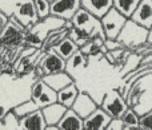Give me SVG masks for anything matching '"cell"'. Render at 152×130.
<instances>
[{
    "label": "cell",
    "mask_w": 152,
    "mask_h": 130,
    "mask_svg": "<svg viewBox=\"0 0 152 130\" xmlns=\"http://www.w3.org/2000/svg\"><path fill=\"white\" fill-rule=\"evenodd\" d=\"M18 1L19 0H0V11H3L10 18L12 15L13 10H15V5L18 4Z\"/></svg>",
    "instance_id": "obj_29"
},
{
    "label": "cell",
    "mask_w": 152,
    "mask_h": 130,
    "mask_svg": "<svg viewBox=\"0 0 152 130\" xmlns=\"http://www.w3.org/2000/svg\"><path fill=\"white\" fill-rule=\"evenodd\" d=\"M107 129H113V130H120V129H126L121 118H111L110 123L107 125Z\"/></svg>",
    "instance_id": "obj_32"
},
{
    "label": "cell",
    "mask_w": 152,
    "mask_h": 130,
    "mask_svg": "<svg viewBox=\"0 0 152 130\" xmlns=\"http://www.w3.org/2000/svg\"><path fill=\"white\" fill-rule=\"evenodd\" d=\"M129 19L144 28L152 30V0H140Z\"/></svg>",
    "instance_id": "obj_12"
},
{
    "label": "cell",
    "mask_w": 152,
    "mask_h": 130,
    "mask_svg": "<svg viewBox=\"0 0 152 130\" xmlns=\"http://www.w3.org/2000/svg\"><path fill=\"white\" fill-rule=\"evenodd\" d=\"M24 32L26 28L11 15L8 23L5 24L4 30L0 34V44L7 47H19L20 44H24Z\"/></svg>",
    "instance_id": "obj_3"
},
{
    "label": "cell",
    "mask_w": 152,
    "mask_h": 130,
    "mask_svg": "<svg viewBox=\"0 0 152 130\" xmlns=\"http://www.w3.org/2000/svg\"><path fill=\"white\" fill-rule=\"evenodd\" d=\"M52 50L55 51L58 55H60L63 59L68 61V59L74 55L76 51L79 50V46L76 44V43L68 36V35H67L66 38H63V39H61L60 42H59L58 44L52 48Z\"/></svg>",
    "instance_id": "obj_20"
},
{
    "label": "cell",
    "mask_w": 152,
    "mask_h": 130,
    "mask_svg": "<svg viewBox=\"0 0 152 130\" xmlns=\"http://www.w3.org/2000/svg\"><path fill=\"white\" fill-rule=\"evenodd\" d=\"M64 21L66 20L61 18H58V16H53V15H48L47 18L39 19V20L32 26V28L29 30V31H32L34 34H36L37 36H40L43 40H44L45 36H47L51 31L63 27Z\"/></svg>",
    "instance_id": "obj_9"
},
{
    "label": "cell",
    "mask_w": 152,
    "mask_h": 130,
    "mask_svg": "<svg viewBox=\"0 0 152 130\" xmlns=\"http://www.w3.org/2000/svg\"><path fill=\"white\" fill-rule=\"evenodd\" d=\"M34 4H35V8H36L39 19L47 18L48 15H51L50 13V10H51L50 0H34Z\"/></svg>",
    "instance_id": "obj_27"
},
{
    "label": "cell",
    "mask_w": 152,
    "mask_h": 130,
    "mask_svg": "<svg viewBox=\"0 0 152 130\" xmlns=\"http://www.w3.org/2000/svg\"><path fill=\"white\" fill-rule=\"evenodd\" d=\"M3 122H4V129H19V118L12 110L7 112L3 118Z\"/></svg>",
    "instance_id": "obj_28"
},
{
    "label": "cell",
    "mask_w": 152,
    "mask_h": 130,
    "mask_svg": "<svg viewBox=\"0 0 152 130\" xmlns=\"http://www.w3.org/2000/svg\"><path fill=\"white\" fill-rule=\"evenodd\" d=\"M104 46H105V48H107V51L118 50V48L123 47V46L119 43L118 39H108V38H105V39H104Z\"/></svg>",
    "instance_id": "obj_31"
},
{
    "label": "cell",
    "mask_w": 152,
    "mask_h": 130,
    "mask_svg": "<svg viewBox=\"0 0 152 130\" xmlns=\"http://www.w3.org/2000/svg\"><path fill=\"white\" fill-rule=\"evenodd\" d=\"M111 115L107 112L97 106L91 114H88L86 118H83V129L88 130H104L107 129V125L111 121Z\"/></svg>",
    "instance_id": "obj_10"
},
{
    "label": "cell",
    "mask_w": 152,
    "mask_h": 130,
    "mask_svg": "<svg viewBox=\"0 0 152 130\" xmlns=\"http://www.w3.org/2000/svg\"><path fill=\"white\" fill-rule=\"evenodd\" d=\"M121 121H123L126 129H140L139 125V115L136 114L132 107H128L126 112L121 114Z\"/></svg>",
    "instance_id": "obj_24"
},
{
    "label": "cell",
    "mask_w": 152,
    "mask_h": 130,
    "mask_svg": "<svg viewBox=\"0 0 152 130\" xmlns=\"http://www.w3.org/2000/svg\"><path fill=\"white\" fill-rule=\"evenodd\" d=\"M68 31L69 30H67L66 27H60V28H56L53 30V31H51L50 34L45 36V39L43 40V46H42V51H50L52 50L53 47H55L56 44H58L59 42H60L63 38H66L67 35H68Z\"/></svg>",
    "instance_id": "obj_22"
},
{
    "label": "cell",
    "mask_w": 152,
    "mask_h": 130,
    "mask_svg": "<svg viewBox=\"0 0 152 130\" xmlns=\"http://www.w3.org/2000/svg\"><path fill=\"white\" fill-rule=\"evenodd\" d=\"M8 16L5 15L3 11H0V34H1V31L4 30V27H5V24L8 23Z\"/></svg>",
    "instance_id": "obj_33"
},
{
    "label": "cell",
    "mask_w": 152,
    "mask_h": 130,
    "mask_svg": "<svg viewBox=\"0 0 152 130\" xmlns=\"http://www.w3.org/2000/svg\"><path fill=\"white\" fill-rule=\"evenodd\" d=\"M7 112H8V110L5 109L4 106H1V105H0V120H3V118H4V115L7 114Z\"/></svg>",
    "instance_id": "obj_34"
},
{
    "label": "cell",
    "mask_w": 152,
    "mask_h": 130,
    "mask_svg": "<svg viewBox=\"0 0 152 130\" xmlns=\"http://www.w3.org/2000/svg\"><path fill=\"white\" fill-rule=\"evenodd\" d=\"M0 129H4V122H3V120H0Z\"/></svg>",
    "instance_id": "obj_35"
},
{
    "label": "cell",
    "mask_w": 152,
    "mask_h": 130,
    "mask_svg": "<svg viewBox=\"0 0 152 130\" xmlns=\"http://www.w3.org/2000/svg\"><path fill=\"white\" fill-rule=\"evenodd\" d=\"M79 91L80 90H79V87L76 86L75 82L69 83L68 86H66V87L60 89L58 91V102L64 105L66 107H71L74 105L76 97H77Z\"/></svg>",
    "instance_id": "obj_21"
},
{
    "label": "cell",
    "mask_w": 152,
    "mask_h": 130,
    "mask_svg": "<svg viewBox=\"0 0 152 130\" xmlns=\"http://www.w3.org/2000/svg\"><path fill=\"white\" fill-rule=\"evenodd\" d=\"M12 16L26 28V32H28L32 28V26L39 20L34 0H19L18 4L15 5Z\"/></svg>",
    "instance_id": "obj_2"
},
{
    "label": "cell",
    "mask_w": 152,
    "mask_h": 130,
    "mask_svg": "<svg viewBox=\"0 0 152 130\" xmlns=\"http://www.w3.org/2000/svg\"><path fill=\"white\" fill-rule=\"evenodd\" d=\"M81 7L100 20L113 7V0H81Z\"/></svg>",
    "instance_id": "obj_16"
},
{
    "label": "cell",
    "mask_w": 152,
    "mask_h": 130,
    "mask_svg": "<svg viewBox=\"0 0 152 130\" xmlns=\"http://www.w3.org/2000/svg\"><path fill=\"white\" fill-rule=\"evenodd\" d=\"M37 66L42 69L44 75L53 74V72L64 71L67 69V61L61 58L60 55H58L53 50H50L43 52V55L40 56L39 62H37Z\"/></svg>",
    "instance_id": "obj_7"
},
{
    "label": "cell",
    "mask_w": 152,
    "mask_h": 130,
    "mask_svg": "<svg viewBox=\"0 0 152 130\" xmlns=\"http://www.w3.org/2000/svg\"><path fill=\"white\" fill-rule=\"evenodd\" d=\"M72 109L80 115L81 118H86L88 114H91L95 109L97 107L96 102L92 99V97H89V94L84 93V91H79L77 97H76Z\"/></svg>",
    "instance_id": "obj_14"
},
{
    "label": "cell",
    "mask_w": 152,
    "mask_h": 130,
    "mask_svg": "<svg viewBox=\"0 0 152 130\" xmlns=\"http://www.w3.org/2000/svg\"><path fill=\"white\" fill-rule=\"evenodd\" d=\"M148 35H150V30L137 24L132 19H127L126 24L123 26L120 34L116 39L119 40V43L123 47L134 48L144 44L148 40Z\"/></svg>",
    "instance_id": "obj_1"
},
{
    "label": "cell",
    "mask_w": 152,
    "mask_h": 130,
    "mask_svg": "<svg viewBox=\"0 0 152 130\" xmlns=\"http://www.w3.org/2000/svg\"><path fill=\"white\" fill-rule=\"evenodd\" d=\"M45 120L42 109H37L24 117L19 118V129L24 130H45Z\"/></svg>",
    "instance_id": "obj_13"
},
{
    "label": "cell",
    "mask_w": 152,
    "mask_h": 130,
    "mask_svg": "<svg viewBox=\"0 0 152 130\" xmlns=\"http://www.w3.org/2000/svg\"><path fill=\"white\" fill-rule=\"evenodd\" d=\"M140 0H113V8L118 10L121 15H124L127 19H129L136 10Z\"/></svg>",
    "instance_id": "obj_23"
},
{
    "label": "cell",
    "mask_w": 152,
    "mask_h": 130,
    "mask_svg": "<svg viewBox=\"0 0 152 130\" xmlns=\"http://www.w3.org/2000/svg\"><path fill=\"white\" fill-rule=\"evenodd\" d=\"M50 1H52V0H50Z\"/></svg>",
    "instance_id": "obj_36"
},
{
    "label": "cell",
    "mask_w": 152,
    "mask_h": 130,
    "mask_svg": "<svg viewBox=\"0 0 152 130\" xmlns=\"http://www.w3.org/2000/svg\"><path fill=\"white\" fill-rule=\"evenodd\" d=\"M42 79L44 81L51 89H53L56 93H58L60 89L68 86L69 83L75 82L74 78L71 77V74H69L67 70L59 71V72H53V74H47V75H44Z\"/></svg>",
    "instance_id": "obj_18"
},
{
    "label": "cell",
    "mask_w": 152,
    "mask_h": 130,
    "mask_svg": "<svg viewBox=\"0 0 152 130\" xmlns=\"http://www.w3.org/2000/svg\"><path fill=\"white\" fill-rule=\"evenodd\" d=\"M67 109H68V107H66L64 105L59 103L58 101L51 103V105H47V106H44V107H42V112H43V115H44V120H45L47 126H58L59 121L61 120V117H63V114L66 113Z\"/></svg>",
    "instance_id": "obj_17"
},
{
    "label": "cell",
    "mask_w": 152,
    "mask_h": 130,
    "mask_svg": "<svg viewBox=\"0 0 152 130\" xmlns=\"http://www.w3.org/2000/svg\"><path fill=\"white\" fill-rule=\"evenodd\" d=\"M80 7L81 0H52L50 13L64 20H71L72 16Z\"/></svg>",
    "instance_id": "obj_8"
},
{
    "label": "cell",
    "mask_w": 152,
    "mask_h": 130,
    "mask_svg": "<svg viewBox=\"0 0 152 130\" xmlns=\"http://www.w3.org/2000/svg\"><path fill=\"white\" fill-rule=\"evenodd\" d=\"M59 129H74L81 130L83 129V118L75 112L72 107H68L63 114L61 120L58 123Z\"/></svg>",
    "instance_id": "obj_19"
},
{
    "label": "cell",
    "mask_w": 152,
    "mask_h": 130,
    "mask_svg": "<svg viewBox=\"0 0 152 130\" xmlns=\"http://www.w3.org/2000/svg\"><path fill=\"white\" fill-rule=\"evenodd\" d=\"M139 125L140 129H148L152 130V110L148 113H145L144 115L139 117Z\"/></svg>",
    "instance_id": "obj_30"
},
{
    "label": "cell",
    "mask_w": 152,
    "mask_h": 130,
    "mask_svg": "<svg viewBox=\"0 0 152 130\" xmlns=\"http://www.w3.org/2000/svg\"><path fill=\"white\" fill-rule=\"evenodd\" d=\"M37 109H40V107L37 106V105L35 103V102L32 101V99H28V101L21 102L20 105L15 106V107L12 109V112L15 113L16 117H18V118H21V117H24V115L29 114V113L35 112V110H37Z\"/></svg>",
    "instance_id": "obj_25"
},
{
    "label": "cell",
    "mask_w": 152,
    "mask_h": 130,
    "mask_svg": "<svg viewBox=\"0 0 152 130\" xmlns=\"http://www.w3.org/2000/svg\"><path fill=\"white\" fill-rule=\"evenodd\" d=\"M104 112H107L108 114L112 118H120L121 114L128 109V103H127L126 98L123 97V94L120 93V90L118 89H113V90L108 91L104 95L102 103H100Z\"/></svg>",
    "instance_id": "obj_4"
},
{
    "label": "cell",
    "mask_w": 152,
    "mask_h": 130,
    "mask_svg": "<svg viewBox=\"0 0 152 130\" xmlns=\"http://www.w3.org/2000/svg\"><path fill=\"white\" fill-rule=\"evenodd\" d=\"M31 99L42 109L58 101V93L51 89L42 78H37L31 86Z\"/></svg>",
    "instance_id": "obj_6"
},
{
    "label": "cell",
    "mask_w": 152,
    "mask_h": 130,
    "mask_svg": "<svg viewBox=\"0 0 152 130\" xmlns=\"http://www.w3.org/2000/svg\"><path fill=\"white\" fill-rule=\"evenodd\" d=\"M79 50L84 54L86 56H99V55H105L107 48L104 46V38L100 35H94L91 36L83 46L79 47Z\"/></svg>",
    "instance_id": "obj_15"
},
{
    "label": "cell",
    "mask_w": 152,
    "mask_h": 130,
    "mask_svg": "<svg viewBox=\"0 0 152 130\" xmlns=\"http://www.w3.org/2000/svg\"><path fill=\"white\" fill-rule=\"evenodd\" d=\"M127 18L124 15H121L118 10L111 8L102 19H100V24H102L103 32H104L105 38L108 39H116L120 34L123 26L126 24Z\"/></svg>",
    "instance_id": "obj_5"
},
{
    "label": "cell",
    "mask_w": 152,
    "mask_h": 130,
    "mask_svg": "<svg viewBox=\"0 0 152 130\" xmlns=\"http://www.w3.org/2000/svg\"><path fill=\"white\" fill-rule=\"evenodd\" d=\"M87 59H88V56H86L80 50H77L74 55L67 61V69L66 70L69 71V70H76L81 66H86Z\"/></svg>",
    "instance_id": "obj_26"
},
{
    "label": "cell",
    "mask_w": 152,
    "mask_h": 130,
    "mask_svg": "<svg viewBox=\"0 0 152 130\" xmlns=\"http://www.w3.org/2000/svg\"><path fill=\"white\" fill-rule=\"evenodd\" d=\"M74 27H79V28H87V30H92V31H102V24L100 20L96 19L92 13H89L87 10H84L83 7H80L77 11L75 12V15L71 19ZM104 34V32H103Z\"/></svg>",
    "instance_id": "obj_11"
}]
</instances>
